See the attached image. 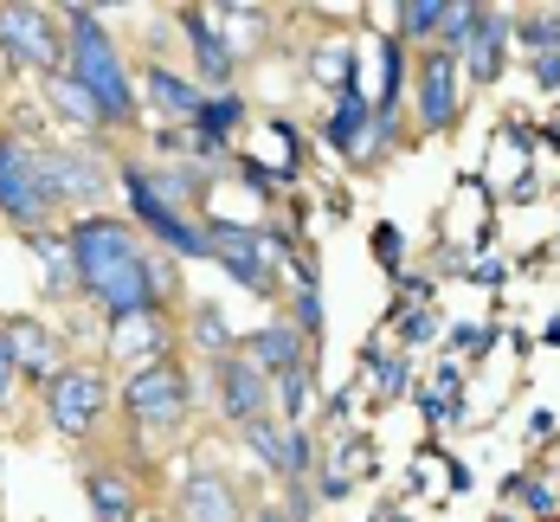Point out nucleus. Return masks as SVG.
Here are the masks:
<instances>
[{
    "instance_id": "1",
    "label": "nucleus",
    "mask_w": 560,
    "mask_h": 522,
    "mask_svg": "<svg viewBox=\"0 0 560 522\" xmlns=\"http://www.w3.org/2000/svg\"><path fill=\"white\" fill-rule=\"evenodd\" d=\"M71 239V258H78V278L84 290L110 310L116 323H136V316H155L162 297L174 290V265L168 258H149L136 245V232L122 220H104V213H84L78 227L65 232Z\"/></svg>"
},
{
    "instance_id": "2",
    "label": "nucleus",
    "mask_w": 560,
    "mask_h": 522,
    "mask_svg": "<svg viewBox=\"0 0 560 522\" xmlns=\"http://www.w3.org/2000/svg\"><path fill=\"white\" fill-rule=\"evenodd\" d=\"M65 71L97 97L104 123H129L136 116V84H129V71L116 58V39L104 33V20L91 7H71L65 13Z\"/></svg>"
},
{
    "instance_id": "3",
    "label": "nucleus",
    "mask_w": 560,
    "mask_h": 522,
    "mask_svg": "<svg viewBox=\"0 0 560 522\" xmlns=\"http://www.w3.org/2000/svg\"><path fill=\"white\" fill-rule=\"evenodd\" d=\"M52 187H46V162H39V149L26 142V136H0V213L13 220V227H26V239L46 227V213H52Z\"/></svg>"
},
{
    "instance_id": "4",
    "label": "nucleus",
    "mask_w": 560,
    "mask_h": 522,
    "mask_svg": "<svg viewBox=\"0 0 560 522\" xmlns=\"http://www.w3.org/2000/svg\"><path fill=\"white\" fill-rule=\"evenodd\" d=\"M116 181H122V194H129L136 220L155 232V239L168 245L174 258H213V239H207V227H187V213H174L162 194H149V181H142V162H122V169H116Z\"/></svg>"
},
{
    "instance_id": "5",
    "label": "nucleus",
    "mask_w": 560,
    "mask_h": 522,
    "mask_svg": "<svg viewBox=\"0 0 560 522\" xmlns=\"http://www.w3.org/2000/svg\"><path fill=\"white\" fill-rule=\"evenodd\" d=\"M0 46L13 65L26 71H65V39H58V20L46 7H0Z\"/></svg>"
},
{
    "instance_id": "6",
    "label": "nucleus",
    "mask_w": 560,
    "mask_h": 522,
    "mask_svg": "<svg viewBox=\"0 0 560 522\" xmlns=\"http://www.w3.org/2000/svg\"><path fill=\"white\" fill-rule=\"evenodd\" d=\"M122 406L136 413V426H180L187 419V381L174 361H142L122 381Z\"/></svg>"
},
{
    "instance_id": "7",
    "label": "nucleus",
    "mask_w": 560,
    "mask_h": 522,
    "mask_svg": "<svg viewBox=\"0 0 560 522\" xmlns=\"http://www.w3.org/2000/svg\"><path fill=\"white\" fill-rule=\"evenodd\" d=\"M46 413L65 439H84L104 413V374L97 368H65L58 381H46Z\"/></svg>"
},
{
    "instance_id": "8",
    "label": "nucleus",
    "mask_w": 560,
    "mask_h": 522,
    "mask_svg": "<svg viewBox=\"0 0 560 522\" xmlns=\"http://www.w3.org/2000/svg\"><path fill=\"white\" fill-rule=\"evenodd\" d=\"M207 239H213V258H220L238 285L258 290V297H271V239H265V232H258V227H232V220H213Z\"/></svg>"
},
{
    "instance_id": "9",
    "label": "nucleus",
    "mask_w": 560,
    "mask_h": 522,
    "mask_svg": "<svg viewBox=\"0 0 560 522\" xmlns=\"http://www.w3.org/2000/svg\"><path fill=\"white\" fill-rule=\"evenodd\" d=\"M271 401H278V381H271L252 355H225V361H220V406H225V419H238V426L271 419Z\"/></svg>"
},
{
    "instance_id": "10",
    "label": "nucleus",
    "mask_w": 560,
    "mask_h": 522,
    "mask_svg": "<svg viewBox=\"0 0 560 522\" xmlns=\"http://www.w3.org/2000/svg\"><path fill=\"white\" fill-rule=\"evenodd\" d=\"M39 162H46V187H52L58 207L104 194V174H97V162H91L84 149H39Z\"/></svg>"
},
{
    "instance_id": "11",
    "label": "nucleus",
    "mask_w": 560,
    "mask_h": 522,
    "mask_svg": "<svg viewBox=\"0 0 560 522\" xmlns=\"http://www.w3.org/2000/svg\"><path fill=\"white\" fill-rule=\"evenodd\" d=\"M419 116H425V129H445L457 116V58L451 53H432L419 65Z\"/></svg>"
},
{
    "instance_id": "12",
    "label": "nucleus",
    "mask_w": 560,
    "mask_h": 522,
    "mask_svg": "<svg viewBox=\"0 0 560 522\" xmlns=\"http://www.w3.org/2000/svg\"><path fill=\"white\" fill-rule=\"evenodd\" d=\"M271 381L278 374H290V368H303V336H296V323H265L258 336H252V348H245Z\"/></svg>"
},
{
    "instance_id": "13",
    "label": "nucleus",
    "mask_w": 560,
    "mask_h": 522,
    "mask_svg": "<svg viewBox=\"0 0 560 522\" xmlns=\"http://www.w3.org/2000/svg\"><path fill=\"white\" fill-rule=\"evenodd\" d=\"M180 510H187V522H238V503H232L225 477H213V471H194V477H187Z\"/></svg>"
},
{
    "instance_id": "14",
    "label": "nucleus",
    "mask_w": 560,
    "mask_h": 522,
    "mask_svg": "<svg viewBox=\"0 0 560 522\" xmlns=\"http://www.w3.org/2000/svg\"><path fill=\"white\" fill-rule=\"evenodd\" d=\"M503 33H509V20L497 13V7H483V20H477V39H470V53H464V65H470V78H477V84L503 78Z\"/></svg>"
},
{
    "instance_id": "15",
    "label": "nucleus",
    "mask_w": 560,
    "mask_h": 522,
    "mask_svg": "<svg viewBox=\"0 0 560 522\" xmlns=\"http://www.w3.org/2000/svg\"><path fill=\"white\" fill-rule=\"evenodd\" d=\"M7 336H13V355H20L26 374H39V381H58L65 374L58 368V336H46L39 323H7Z\"/></svg>"
},
{
    "instance_id": "16",
    "label": "nucleus",
    "mask_w": 560,
    "mask_h": 522,
    "mask_svg": "<svg viewBox=\"0 0 560 522\" xmlns=\"http://www.w3.org/2000/svg\"><path fill=\"white\" fill-rule=\"evenodd\" d=\"M46 97H52L58 111H65V123H78V129H104V111H97V97L71 78V71H52L46 78Z\"/></svg>"
},
{
    "instance_id": "17",
    "label": "nucleus",
    "mask_w": 560,
    "mask_h": 522,
    "mask_svg": "<svg viewBox=\"0 0 560 522\" xmlns=\"http://www.w3.org/2000/svg\"><path fill=\"white\" fill-rule=\"evenodd\" d=\"M368 136H374V111H368V97H361V91H341L336 123H329V142L361 155V149H368Z\"/></svg>"
},
{
    "instance_id": "18",
    "label": "nucleus",
    "mask_w": 560,
    "mask_h": 522,
    "mask_svg": "<svg viewBox=\"0 0 560 522\" xmlns=\"http://www.w3.org/2000/svg\"><path fill=\"white\" fill-rule=\"evenodd\" d=\"M180 20H187V39H194V58H200V71H207V84H225V78H232V53L220 46L213 20H207V13H180Z\"/></svg>"
},
{
    "instance_id": "19",
    "label": "nucleus",
    "mask_w": 560,
    "mask_h": 522,
    "mask_svg": "<svg viewBox=\"0 0 560 522\" xmlns=\"http://www.w3.org/2000/svg\"><path fill=\"white\" fill-rule=\"evenodd\" d=\"M149 97L168 116H194V123H200V104H207V97H200L180 71H168V65H149Z\"/></svg>"
},
{
    "instance_id": "20",
    "label": "nucleus",
    "mask_w": 560,
    "mask_h": 522,
    "mask_svg": "<svg viewBox=\"0 0 560 522\" xmlns=\"http://www.w3.org/2000/svg\"><path fill=\"white\" fill-rule=\"evenodd\" d=\"M91 510H97V522H129L136 517V490H129V477H116V471H91Z\"/></svg>"
},
{
    "instance_id": "21",
    "label": "nucleus",
    "mask_w": 560,
    "mask_h": 522,
    "mask_svg": "<svg viewBox=\"0 0 560 522\" xmlns=\"http://www.w3.org/2000/svg\"><path fill=\"white\" fill-rule=\"evenodd\" d=\"M33 252L46 258V271H52L46 285H52V290H78V285H84V278H78V258H71V239H52V232H33Z\"/></svg>"
},
{
    "instance_id": "22",
    "label": "nucleus",
    "mask_w": 560,
    "mask_h": 522,
    "mask_svg": "<svg viewBox=\"0 0 560 522\" xmlns=\"http://www.w3.org/2000/svg\"><path fill=\"white\" fill-rule=\"evenodd\" d=\"M245 439H252V452L271 464L278 477H290V426H278V419H252Z\"/></svg>"
},
{
    "instance_id": "23",
    "label": "nucleus",
    "mask_w": 560,
    "mask_h": 522,
    "mask_svg": "<svg viewBox=\"0 0 560 522\" xmlns=\"http://www.w3.org/2000/svg\"><path fill=\"white\" fill-rule=\"evenodd\" d=\"M310 394H316V387H310V361H303V368H290V374H278V406H283V426H296V419L310 413Z\"/></svg>"
},
{
    "instance_id": "24",
    "label": "nucleus",
    "mask_w": 560,
    "mask_h": 522,
    "mask_svg": "<svg viewBox=\"0 0 560 522\" xmlns=\"http://www.w3.org/2000/svg\"><path fill=\"white\" fill-rule=\"evenodd\" d=\"M445 13H451V0H406V7H399V33L419 39V33H432V26H445Z\"/></svg>"
},
{
    "instance_id": "25",
    "label": "nucleus",
    "mask_w": 560,
    "mask_h": 522,
    "mask_svg": "<svg viewBox=\"0 0 560 522\" xmlns=\"http://www.w3.org/2000/svg\"><path fill=\"white\" fill-rule=\"evenodd\" d=\"M477 20H483V7H451V13H445V53H451V58L470 53V39H477Z\"/></svg>"
},
{
    "instance_id": "26",
    "label": "nucleus",
    "mask_w": 560,
    "mask_h": 522,
    "mask_svg": "<svg viewBox=\"0 0 560 522\" xmlns=\"http://www.w3.org/2000/svg\"><path fill=\"white\" fill-rule=\"evenodd\" d=\"M515 33H522V46H535V53H560V13H528Z\"/></svg>"
},
{
    "instance_id": "27",
    "label": "nucleus",
    "mask_w": 560,
    "mask_h": 522,
    "mask_svg": "<svg viewBox=\"0 0 560 522\" xmlns=\"http://www.w3.org/2000/svg\"><path fill=\"white\" fill-rule=\"evenodd\" d=\"M238 116H245V104H238V97H207L194 129H207V136H225V129H238Z\"/></svg>"
},
{
    "instance_id": "28",
    "label": "nucleus",
    "mask_w": 560,
    "mask_h": 522,
    "mask_svg": "<svg viewBox=\"0 0 560 522\" xmlns=\"http://www.w3.org/2000/svg\"><path fill=\"white\" fill-rule=\"evenodd\" d=\"M194 336H200V348H232V329H225V316L213 310V303L194 310Z\"/></svg>"
},
{
    "instance_id": "29",
    "label": "nucleus",
    "mask_w": 560,
    "mask_h": 522,
    "mask_svg": "<svg viewBox=\"0 0 560 522\" xmlns=\"http://www.w3.org/2000/svg\"><path fill=\"white\" fill-rule=\"evenodd\" d=\"M348 65H354V53H348V46H329V53H316V78L336 84V91H354V84H348Z\"/></svg>"
},
{
    "instance_id": "30",
    "label": "nucleus",
    "mask_w": 560,
    "mask_h": 522,
    "mask_svg": "<svg viewBox=\"0 0 560 522\" xmlns=\"http://www.w3.org/2000/svg\"><path fill=\"white\" fill-rule=\"evenodd\" d=\"M13 374H20V355H13V336L0 329V401L13 394Z\"/></svg>"
},
{
    "instance_id": "31",
    "label": "nucleus",
    "mask_w": 560,
    "mask_h": 522,
    "mask_svg": "<svg viewBox=\"0 0 560 522\" xmlns=\"http://www.w3.org/2000/svg\"><path fill=\"white\" fill-rule=\"evenodd\" d=\"M399 336H406V343H432V336H439V323H432L425 310H412V316L399 323Z\"/></svg>"
},
{
    "instance_id": "32",
    "label": "nucleus",
    "mask_w": 560,
    "mask_h": 522,
    "mask_svg": "<svg viewBox=\"0 0 560 522\" xmlns=\"http://www.w3.org/2000/svg\"><path fill=\"white\" fill-rule=\"evenodd\" d=\"M406 381H412V374H406V361H381V394H406Z\"/></svg>"
},
{
    "instance_id": "33",
    "label": "nucleus",
    "mask_w": 560,
    "mask_h": 522,
    "mask_svg": "<svg viewBox=\"0 0 560 522\" xmlns=\"http://www.w3.org/2000/svg\"><path fill=\"white\" fill-rule=\"evenodd\" d=\"M535 78L555 91V84H560V53H535Z\"/></svg>"
},
{
    "instance_id": "34",
    "label": "nucleus",
    "mask_w": 560,
    "mask_h": 522,
    "mask_svg": "<svg viewBox=\"0 0 560 522\" xmlns=\"http://www.w3.org/2000/svg\"><path fill=\"white\" fill-rule=\"evenodd\" d=\"M522 503H528V510H555V497H548L541 484H528V477H522Z\"/></svg>"
},
{
    "instance_id": "35",
    "label": "nucleus",
    "mask_w": 560,
    "mask_h": 522,
    "mask_svg": "<svg viewBox=\"0 0 560 522\" xmlns=\"http://www.w3.org/2000/svg\"><path fill=\"white\" fill-rule=\"evenodd\" d=\"M252 522H290V510H258Z\"/></svg>"
}]
</instances>
